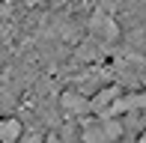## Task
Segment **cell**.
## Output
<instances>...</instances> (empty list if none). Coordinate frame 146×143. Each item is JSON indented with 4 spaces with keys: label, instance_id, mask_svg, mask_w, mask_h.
I'll return each instance as SVG.
<instances>
[{
    "label": "cell",
    "instance_id": "6da1fadb",
    "mask_svg": "<svg viewBox=\"0 0 146 143\" xmlns=\"http://www.w3.org/2000/svg\"><path fill=\"white\" fill-rule=\"evenodd\" d=\"M81 119H84V116H81ZM81 137L87 143L119 140V137H125V122H122V116H96V113H90V119H84Z\"/></svg>",
    "mask_w": 146,
    "mask_h": 143
},
{
    "label": "cell",
    "instance_id": "7a4b0ae2",
    "mask_svg": "<svg viewBox=\"0 0 146 143\" xmlns=\"http://www.w3.org/2000/svg\"><path fill=\"white\" fill-rule=\"evenodd\" d=\"M90 30H92V36L102 39V42H110V39L119 36V27L113 24V18H110L108 12H92V18H90Z\"/></svg>",
    "mask_w": 146,
    "mask_h": 143
},
{
    "label": "cell",
    "instance_id": "3957f363",
    "mask_svg": "<svg viewBox=\"0 0 146 143\" xmlns=\"http://www.w3.org/2000/svg\"><path fill=\"white\" fill-rule=\"evenodd\" d=\"M60 107L66 110L69 116H90V99L81 93H75V89H66L63 95H60Z\"/></svg>",
    "mask_w": 146,
    "mask_h": 143
},
{
    "label": "cell",
    "instance_id": "277c9868",
    "mask_svg": "<svg viewBox=\"0 0 146 143\" xmlns=\"http://www.w3.org/2000/svg\"><path fill=\"white\" fill-rule=\"evenodd\" d=\"M119 93H122L119 87H104V89H98V93L90 99V113L104 116V113H108V107L116 101V95H119Z\"/></svg>",
    "mask_w": 146,
    "mask_h": 143
},
{
    "label": "cell",
    "instance_id": "5b68a950",
    "mask_svg": "<svg viewBox=\"0 0 146 143\" xmlns=\"http://www.w3.org/2000/svg\"><path fill=\"white\" fill-rule=\"evenodd\" d=\"M24 137V125L15 116H0V143H15Z\"/></svg>",
    "mask_w": 146,
    "mask_h": 143
},
{
    "label": "cell",
    "instance_id": "8992f818",
    "mask_svg": "<svg viewBox=\"0 0 146 143\" xmlns=\"http://www.w3.org/2000/svg\"><path fill=\"white\" fill-rule=\"evenodd\" d=\"M140 140H143V143H146V128H143V131H140Z\"/></svg>",
    "mask_w": 146,
    "mask_h": 143
}]
</instances>
